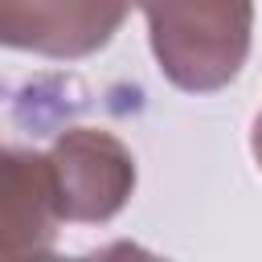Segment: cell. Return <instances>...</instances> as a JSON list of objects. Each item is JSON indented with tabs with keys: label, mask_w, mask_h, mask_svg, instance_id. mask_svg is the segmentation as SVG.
Returning <instances> with one entry per match:
<instances>
[{
	"label": "cell",
	"mask_w": 262,
	"mask_h": 262,
	"mask_svg": "<svg viewBox=\"0 0 262 262\" xmlns=\"http://www.w3.org/2000/svg\"><path fill=\"white\" fill-rule=\"evenodd\" d=\"M61 209L49 156L0 143V258H41L53 250Z\"/></svg>",
	"instance_id": "277c9868"
},
{
	"label": "cell",
	"mask_w": 262,
	"mask_h": 262,
	"mask_svg": "<svg viewBox=\"0 0 262 262\" xmlns=\"http://www.w3.org/2000/svg\"><path fill=\"white\" fill-rule=\"evenodd\" d=\"M160 74L184 94L225 90L254 41V0H139Z\"/></svg>",
	"instance_id": "6da1fadb"
},
{
	"label": "cell",
	"mask_w": 262,
	"mask_h": 262,
	"mask_svg": "<svg viewBox=\"0 0 262 262\" xmlns=\"http://www.w3.org/2000/svg\"><path fill=\"white\" fill-rule=\"evenodd\" d=\"M250 151H254V160L262 168V111L254 115V127H250Z\"/></svg>",
	"instance_id": "5b68a950"
},
{
	"label": "cell",
	"mask_w": 262,
	"mask_h": 262,
	"mask_svg": "<svg viewBox=\"0 0 262 262\" xmlns=\"http://www.w3.org/2000/svg\"><path fill=\"white\" fill-rule=\"evenodd\" d=\"M139 0H0V49L78 61L115 41Z\"/></svg>",
	"instance_id": "3957f363"
},
{
	"label": "cell",
	"mask_w": 262,
	"mask_h": 262,
	"mask_svg": "<svg viewBox=\"0 0 262 262\" xmlns=\"http://www.w3.org/2000/svg\"><path fill=\"white\" fill-rule=\"evenodd\" d=\"M45 156L61 221L102 225L119 217L135 192V156L106 127H66Z\"/></svg>",
	"instance_id": "7a4b0ae2"
}]
</instances>
